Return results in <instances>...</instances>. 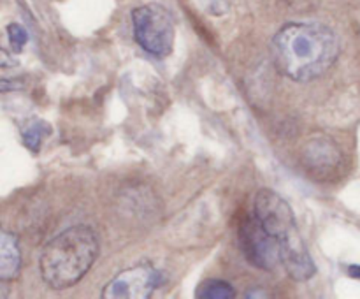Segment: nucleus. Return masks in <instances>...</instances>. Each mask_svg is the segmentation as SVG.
Masks as SVG:
<instances>
[{"label":"nucleus","instance_id":"1","mask_svg":"<svg viewBox=\"0 0 360 299\" xmlns=\"http://www.w3.org/2000/svg\"><path fill=\"white\" fill-rule=\"evenodd\" d=\"M273 55L278 69L294 81H311L333 67L340 39L320 23H288L274 35Z\"/></svg>","mask_w":360,"mask_h":299},{"label":"nucleus","instance_id":"2","mask_svg":"<svg viewBox=\"0 0 360 299\" xmlns=\"http://www.w3.org/2000/svg\"><path fill=\"white\" fill-rule=\"evenodd\" d=\"M98 255V238L88 225H76L44 246L39 269L46 284L55 291L76 285Z\"/></svg>","mask_w":360,"mask_h":299},{"label":"nucleus","instance_id":"3","mask_svg":"<svg viewBox=\"0 0 360 299\" xmlns=\"http://www.w3.org/2000/svg\"><path fill=\"white\" fill-rule=\"evenodd\" d=\"M253 211L260 224L280 245L281 264L288 276L299 281L309 280L316 273V267L287 201L273 190L264 189L257 193Z\"/></svg>","mask_w":360,"mask_h":299},{"label":"nucleus","instance_id":"4","mask_svg":"<svg viewBox=\"0 0 360 299\" xmlns=\"http://www.w3.org/2000/svg\"><path fill=\"white\" fill-rule=\"evenodd\" d=\"M134 35L141 48L157 58L171 55L174 46V23L165 7L148 4L132 11Z\"/></svg>","mask_w":360,"mask_h":299},{"label":"nucleus","instance_id":"5","mask_svg":"<svg viewBox=\"0 0 360 299\" xmlns=\"http://www.w3.org/2000/svg\"><path fill=\"white\" fill-rule=\"evenodd\" d=\"M238 241L243 255L253 266L264 271H273L278 264H281L280 245L260 224L255 211L253 217H245L239 224Z\"/></svg>","mask_w":360,"mask_h":299},{"label":"nucleus","instance_id":"6","mask_svg":"<svg viewBox=\"0 0 360 299\" xmlns=\"http://www.w3.org/2000/svg\"><path fill=\"white\" fill-rule=\"evenodd\" d=\"M162 273L151 264H139L122 271L104 287L105 299H146L160 285Z\"/></svg>","mask_w":360,"mask_h":299},{"label":"nucleus","instance_id":"7","mask_svg":"<svg viewBox=\"0 0 360 299\" xmlns=\"http://www.w3.org/2000/svg\"><path fill=\"white\" fill-rule=\"evenodd\" d=\"M302 164L316 178H330L343 164V155L333 139L319 136L308 141L302 150Z\"/></svg>","mask_w":360,"mask_h":299},{"label":"nucleus","instance_id":"8","mask_svg":"<svg viewBox=\"0 0 360 299\" xmlns=\"http://www.w3.org/2000/svg\"><path fill=\"white\" fill-rule=\"evenodd\" d=\"M21 252L18 239L9 232L0 236V278L4 281L14 280L20 274Z\"/></svg>","mask_w":360,"mask_h":299},{"label":"nucleus","instance_id":"9","mask_svg":"<svg viewBox=\"0 0 360 299\" xmlns=\"http://www.w3.org/2000/svg\"><path fill=\"white\" fill-rule=\"evenodd\" d=\"M195 295L200 299H232L236 295V291L229 281L211 278L199 285Z\"/></svg>","mask_w":360,"mask_h":299},{"label":"nucleus","instance_id":"10","mask_svg":"<svg viewBox=\"0 0 360 299\" xmlns=\"http://www.w3.org/2000/svg\"><path fill=\"white\" fill-rule=\"evenodd\" d=\"M44 134H49V125L46 122H41V120H35L32 122L27 129L23 130V143L25 146H28L30 150L37 151L39 146L42 143V137Z\"/></svg>","mask_w":360,"mask_h":299},{"label":"nucleus","instance_id":"11","mask_svg":"<svg viewBox=\"0 0 360 299\" xmlns=\"http://www.w3.org/2000/svg\"><path fill=\"white\" fill-rule=\"evenodd\" d=\"M7 34H9V41H11V46H13V49L16 53H20L28 41L27 30H25L21 25L11 23L9 27H7Z\"/></svg>","mask_w":360,"mask_h":299},{"label":"nucleus","instance_id":"12","mask_svg":"<svg viewBox=\"0 0 360 299\" xmlns=\"http://www.w3.org/2000/svg\"><path fill=\"white\" fill-rule=\"evenodd\" d=\"M283 2L295 11H308L309 7L315 6L316 0H283Z\"/></svg>","mask_w":360,"mask_h":299},{"label":"nucleus","instance_id":"13","mask_svg":"<svg viewBox=\"0 0 360 299\" xmlns=\"http://www.w3.org/2000/svg\"><path fill=\"white\" fill-rule=\"evenodd\" d=\"M207 2H210V11H213V13L217 14H221L229 9L232 0H207Z\"/></svg>","mask_w":360,"mask_h":299},{"label":"nucleus","instance_id":"14","mask_svg":"<svg viewBox=\"0 0 360 299\" xmlns=\"http://www.w3.org/2000/svg\"><path fill=\"white\" fill-rule=\"evenodd\" d=\"M350 274L354 278H359L360 280V266H350Z\"/></svg>","mask_w":360,"mask_h":299}]
</instances>
